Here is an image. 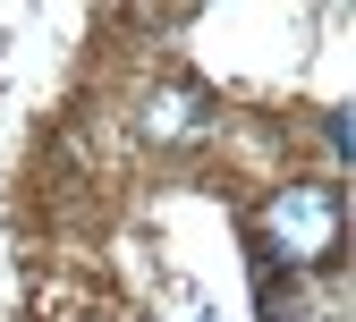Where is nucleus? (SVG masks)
<instances>
[{"label": "nucleus", "mask_w": 356, "mask_h": 322, "mask_svg": "<svg viewBox=\"0 0 356 322\" xmlns=\"http://www.w3.org/2000/svg\"><path fill=\"white\" fill-rule=\"evenodd\" d=\"M263 238H272L280 263L297 271H323L348 238V204L339 187H323V178H289V187H272V204H263Z\"/></svg>", "instance_id": "1"}, {"label": "nucleus", "mask_w": 356, "mask_h": 322, "mask_svg": "<svg viewBox=\"0 0 356 322\" xmlns=\"http://www.w3.org/2000/svg\"><path fill=\"white\" fill-rule=\"evenodd\" d=\"M204 94H195V85H170V94H153L145 102V136H153V145H187V136L204 127Z\"/></svg>", "instance_id": "2"}]
</instances>
